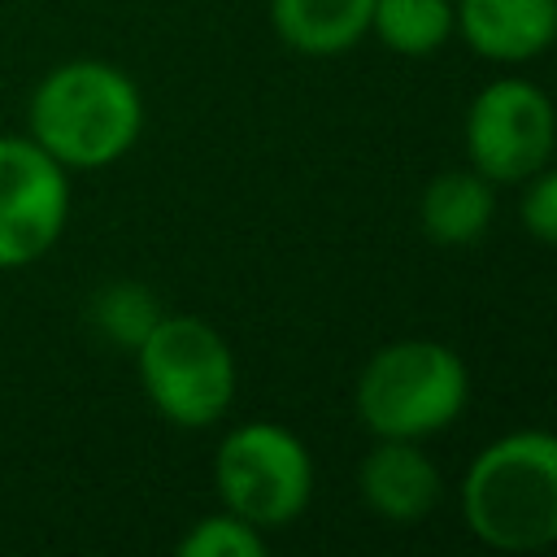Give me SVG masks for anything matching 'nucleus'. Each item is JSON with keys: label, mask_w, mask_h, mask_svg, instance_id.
<instances>
[{"label": "nucleus", "mask_w": 557, "mask_h": 557, "mask_svg": "<svg viewBox=\"0 0 557 557\" xmlns=\"http://www.w3.org/2000/svg\"><path fill=\"white\" fill-rule=\"evenodd\" d=\"M135 370L152 409L183 431L213 426L235 400V352L196 313H161L135 348Z\"/></svg>", "instance_id": "nucleus-4"}, {"label": "nucleus", "mask_w": 557, "mask_h": 557, "mask_svg": "<svg viewBox=\"0 0 557 557\" xmlns=\"http://www.w3.org/2000/svg\"><path fill=\"white\" fill-rule=\"evenodd\" d=\"M261 553H265V531L231 509L196 518L178 540V557H261Z\"/></svg>", "instance_id": "nucleus-14"}, {"label": "nucleus", "mask_w": 557, "mask_h": 557, "mask_svg": "<svg viewBox=\"0 0 557 557\" xmlns=\"http://www.w3.org/2000/svg\"><path fill=\"white\" fill-rule=\"evenodd\" d=\"M144 131L135 78L96 57L52 65L26 104V135L65 170H104L122 161Z\"/></svg>", "instance_id": "nucleus-1"}, {"label": "nucleus", "mask_w": 557, "mask_h": 557, "mask_svg": "<svg viewBox=\"0 0 557 557\" xmlns=\"http://www.w3.org/2000/svg\"><path fill=\"white\" fill-rule=\"evenodd\" d=\"M457 35L483 61L518 65L557 44V0H453Z\"/></svg>", "instance_id": "nucleus-9"}, {"label": "nucleus", "mask_w": 557, "mask_h": 557, "mask_svg": "<svg viewBox=\"0 0 557 557\" xmlns=\"http://www.w3.org/2000/svg\"><path fill=\"white\" fill-rule=\"evenodd\" d=\"M374 0H270L274 35L305 57H335L370 35Z\"/></svg>", "instance_id": "nucleus-11"}, {"label": "nucleus", "mask_w": 557, "mask_h": 557, "mask_svg": "<svg viewBox=\"0 0 557 557\" xmlns=\"http://www.w3.org/2000/svg\"><path fill=\"white\" fill-rule=\"evenodd\" d=\"M470 400L466 361L440 339H392L357 374L352 405L374 440H426L461 418Z\"/></svg>", "instance_id": "nucleus-3"}, {"label": "nucleus", "mask_w": 557, "mask_h": 557, "mask_svg": "<svg viewBox=\"0 0 557 557\" xmlns=\"http://www.w3.org/2000/svg\"><path fill=\"white\" fill-rule=\"evenodd\" d=\"M70 222V170L30 135H0V270L48 257Z\"/></svg>", "instance_id": "nucleus-7"}, {"label": "nucleus", "mask_w": 557, "mask_h": 557, "mask_svg": "<svg viewBox=\"0 0 557 557\" xmlns=\"http://www.w3.org/2000/svg\"><path fill=\"white\" fill-rule=\"evenodd\" d=\"M557 152V104L531 78H492L466 109L470 170L496 183H527Z\"/></svg>", "instance_id": "nucleus-6"}, {"label": "nucleus", "mask_w": 557, "mask_h": 557, "mask_svg": "<svg viewBox=\"0 0 557 557\" xmlns=\"http://www.w3.org/2000/svg\"><path fill=\"white\" fill-rule=\"evenodd\" d=\"M357 487L374 518L409 527L435 509L444 479L435 461L418 448V440H374V448L361 457Z\"/></svg>", "instance_id": "nucleus-8"}, {"label": "nucleus", "mask_w": 557, "mask_h": 557, "mask_svg": "<svg viewBox=\"0 0 557 557\" xmlns=\"http://www.w3.org/2000/svg\"><path fill=\"white\" fill-rule=\"evenodd\" d=\"M461 518L496 553L557 544V435L509 431L479 448L461 474Z\"/></svg>", "instance_id": "nucleus-2"}, {"label": "nucleus", "mask_w": 557, "mask_h": 557, "mask_svg": "<svg viewBox=\"0 0 557 557\" xmlns=\"http://www.w3.org/2000/svg\"><path fill=\"white\" fill-rule=\"evenodd\" d=\"M492 213H496L492 183L474 170H444L418 196V226L440 248L474 244L492 226Z\"/></svg>", "instance_id": "nucleus-10"}, {"label": "nucleus", "mask_w": 557, "mask_h": 557, "mask_svg": "<svg viewBox=\"0 0 557 557\" xmlns=\"http://www.w3.org/2000/svg\"><path fill=\"white\" fill-rule=\"evenodd\" d=\"M213 487L222 509L274 531L305 513L313 496V457L296 431L252 418L222 435L213 453Z\"/></svg>", "instance_id": "nucleus-5"}, {"label": "nucleus", "mask_w": 557, "mask_h": 557, "mask_svg": "<svg viewBox=\"0 0 557 557\" xmlns=\"http://www.w3.org/2000/svg\"><path fill=\"white\" fill-rule=\"evenodd\" d=\"M518 218H522V226H527L531 239L557 248V165L553 161L522 183V209H518Z\"/></svg>", "instance_id": "nucleus-15"}, {"label": "nucleus", "mask_w": 557, "mask_h": 557, "mask_svg": "<svg viewBox=\"0 0 557 557\" xmlns=\"http://www.w3.org/2000/svg\"><path fill=\"white\" fill-rule=\"evenodd\" d=\"M457 30L453 0H374L370 35L396 57H431Z\"/></svg>", "instance_id": "nucleus-12"}, {"label": "nucleus", "mask_w": 557, "mask_h": 557, "mask_svg": "<svg viewBox=\"0 0 557 557\" xmlns=\"http://www.w3.org/2000/svg\"><path fill=\"white\" fill-rule=\"evenodd\" d=\"M91 326L117 344V348H139V339L157 326L161 318V305L157 296L144 287V283H131V278H117V283H104L96 296H91Z\"/></svg>", "instance_id": "nucleus-13"}]
</instances>
